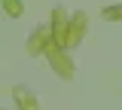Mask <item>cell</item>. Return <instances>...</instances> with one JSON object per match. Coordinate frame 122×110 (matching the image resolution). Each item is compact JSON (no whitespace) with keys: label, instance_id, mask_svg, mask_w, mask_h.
I'll list each match as a JSON object with an SVG mask.
<instances>
[{"label":"cell","instance_id":"obj_2","mask_svg":"<svg viewBox=\"0 0 122 110\" xmlns=\"http://www.w3.org/2000/svg\"><path fill=\"white\" fill-rule=\"evenodd\" d=\"M6 3V9H9V16H18L21 12V6H18V0H3Z\"/></svg>","mask_w":122,"mask_h":110},{"label":"cell","instance_id":"obj_3","mask_svg":"<svg viewBox=\"0 0 122 110\" xmlns=\"http://www.w3.org/2000/svg\"><path fill=\"white\" fill-rule=\"evenodd\" d=\"M104 16H107V18H122V6H110Z\"/></svg>","mask_w":122,"mask_h":110},{"label":"cell","instance_id":"obj_1","mask_svg":"<svg viewBox=\"0 0 122 110\" xmlns=\"http://www.w3.org/2000/svg\"><path fill=\"white\" fill-rule=\"evenodd\" d=\"M15 98H18L21 110H25V107H28V110H37V107H34V101H30V95L25 92V89H15Z\"/></svg>","mask_w":122,"mask_h":110}]
</instances>
